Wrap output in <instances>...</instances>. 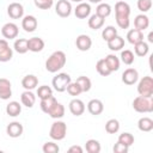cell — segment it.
Returning <instances> with one entry per match:
<instances>
[{"instance_id": "6da1fadb", "label": "cell", "mask_w": 153, "mask_h": 153, "mask_svg": "<svg viewBox=\"0 0 153 153\" xmlns=\"http://www.w3.org/2000/svg\"><path fill=\"white\" fill-rule=\"evenodd\" d=\"M130 6L126 1H117L115 5V18L118 27L128 29L130 25Z\"/></svg>"}, {"instance_id": "7a4b0ae2", "label": "cell", "mask_w": 153, "mask_h": 153, "mask_svg": "<svg viewBox=\"0 0 153 153\" xmlns=\"http://www.w3.org/2000/svg\"><path fill=\"white\" fill-rule=\"evenodd\" d=\"M66 61H67L66 54L62 50H56L45 61V69L50 73H56L65 67Z\"/></svg>"}, {"instance_id": "3957f363", "label": "cell", "mask_w": 153, "mask_h": 153, "mask_svg": "<svg viewBox=\"0 0 153 153\" xmlns=\"http://www.w3.org/2000/svg\"><path fill=\"white\" fill-rule=\"evenodd\" d=\"M152 97H142L137 96L133 100V109L136 112L140 114H148L153 111V100L151 99Z\"/></svg>"}, {"instance_id": "277c9868", "label": "cell", "mask_w": 153, "mask_h": 153, "mask_svg": "<svg viewBox=\"0 0 153 153\" xmlns=\"http://www.w3.org/2000/svg\"><path fill=\"white\" fill-rule=\"evenodd\" d=\"M66 134H67V124L65 122L57 120L51 124L50 130H49V136L53 140H55V141L63 140Z\"/></svg>"}, {"instance_id": "5b68a950", "label": "cell", "mask_w": 153, "mask_h": 153, "mask_svg": "<svg viewBox=\"0 0 153 153\" xmlns=\"http://www.w3.org/2000/svg\"><path fill=\"white\" fill-rule=\"evenodd\" d=\"M137 92L142 97L153 96V79L152 76H143L137 84Z\"/></svg>"}, {"instance_id": "8992f818", "label": "cell", "mask_w": 153, "mask_h": 153, "mask_svg": "<svg viewBox=\"0 0 153 153\" xmlns=\"http://www.w3.org/2000/svg\"><path fill=\"white\" fill-rule=\"evenodd\" d=\"M71 81H72V79H71L69 74H67V73H59L57 75H55L53 78L51 84H53L55 91L63 92V91H66V88H67V86L69 85Z\"/></svg>"}, {"instance_id": "52a82bcc", "label": "cell", "mask_w": 153, "mask_h": 153, "mask_svg": "<svg viewBox=\"0 0 153 153\" xmlns=\"http://www.w3.org/2000/svg\"><path fill=\"white\" fill-rule=\"evenodd\" d=\"M55 12L61 18H67L72 13V5L68 0H59L55 5Z\"/></svg>"}, {"instance_id": "ba28073f", "label": "cell", "mask_w": 153, "mask_h": 153, "mask_svg": "<svg viewBox=\"0 0 153 153\" xmlns=\"http://www.w3.org/2000/svg\"><path fill=\"white\" fill-rule=\"evenodd\" d=\"M18 33H19V29L18 25L14 23H6L1 27V35L4 36L5 39H14L18 37Z\"/></svg>"}, {"instance_id": "9c48e42d", "label": "cell", "mask_w": 153, "mask_h": 153, "mask_svg": "<svg viewBox=\"0 0 153 153\" xmlns=\"http://www.w3.org/2000/svg\"><path fill=\"white\" fill-rule=\"evenodd\" d=\"M13 50L10 47L7 39H0V62H7L12 59Z\"/></svg>"}, {"instance_id": "30bf717a", "label": "cell", "mask_w": 153, "mask_h": 153, "mask_svg": "<svg viewBox=\"0 0 153 153\" xmlns=\"http://www.w3.org/2000/svg\"><path fill=\"white\" fill-rule=\"evenodd\" d=\"M7 14L12 19H20L24 16V7L19 2H11L7 6Z\"/></svg>"}, {"instance_id": "8fae6325", "label": "cell", "mask_w": 153, "mask_h": 153, "mask_svg": "<svg viewBox=\"0 0 153 153\" xmlns=\"http://www.w3.org/2000/svg\"><path fill=\"white\" fill-rule=\"evenodd\" d=\"M12 96V85L11 81L6 78H0V99L7 100Z\"/></svg>"}, {"instance_id": "7c38bea8", "label": "cell", "mask_w": 153, "mask_h": 153, "mask_svg": "<svg viewBox=\"0 0 153 153\" xmlns=\"http://www.w3.org/2000/svg\"><path fill=\"white\" fill-rule=\"evenodd\" d=\"M68 108H69L71 114L74 116H81L85 112V104L81 99H78V98L72 99L68 104Z\"/></svg>"}, {"instance_id": "4fadbf2b", "label": "cell", "mask_w": 153, "mask_h": 153, "mask_svg": "<svg viewBox=\"0 0 153 153\" xmlns=\"http://www.w3.org/2000/svg\"><path fill=\"white\" fill-rule=\"evenodd\" d=\"M139 80V73L135 68H127L122 73V81L126 85H134Z\"/></svg>"}, {"instance_id": "5bb4252c", "label": "cell", "mask_w": 153, "mask_h": 153, "mask_svg": "<svg viewBox=\"0 0 153 153\" xmlns=\"http://www.w3.org/2000/svg\"><path fill=\"white\" fill-rule=\"evenodd\" d=\"M24 131V128H23V124L20 122H11L7 124L6 127V133L10 137H19Z\"/></svg>"}, {"instance_id": "9a60e30c", "label": "cell", "mask_w": 153, "mask_h": 153, "mask_svg": "<svg viewBox=\"0 0 153 153\" xmlns=\"http://www.w3.org/2000/svg\"><path fill=\"white\" fill-rule=\"evenodd\" d=\"M75 45L80 51H87L92 47V39L87 35H79L75 39Z\"/></svg>"}, {"instance_id": "2e32d148", "label": "cell", "mask_w": 153, "mask_h": 153, "mask_svg": "<svg viewBox=\"0 0 153 153\" xmlns=\"http://www.w3.org/2000/svg\"><path fill=\"white\" fill-rule=\"evenodd\" d=\"M37 25H38V22L35 16L29 14V16L23 17V19H22V27L26 32H33L37 29Z\"/></svg>"}, {"instance_id": "e0dca14e", "label": "cell", "mask_w": 153, "mask_h": 153, "mask_svg": "<svg viewBox=\"0 0 153 153\" xmlns=\"http://www.w3.org/2000/svg\"><path fill=\"white\" fill-rule=\"evenodd\" d=\"M87 110L91 115L93 116H98L103 112L104 110V104L102 100L99 99H91L88 103H87Z\"/></svg>"}, {"instance_id": "ac0fdd59", "label": "cell", "mask_w": 153, "mask_h": 153, "mask_svg": "<svg viewBox=\"0 0 153 153\" xmlns=\"http://www.w3.org/2000/svg\"><path fill=\"white\" fill-rule=\"evenodd\" d=\"M90 13H91V6H90V4H86V2H79L74 10V14L79 19L87 18L90 16Z\"/></svg>"}, {"instance_id": "d6986e66", "label": "cell", "mask_w": 153, "mask_h": 153, "mask_svg": "<svg viewBox=\"0 0 153 153\" xmlns=\"http://www.w3.org/2000/svg\"><path fill=\"white\" fill-rule=\"evenodd\" d=\"M27 47L29 50L32 53H39L44 48V41L39 37H32L27 39Z\"/></svg>"}, {"instance_id": "ffe728a7", "label": "cell", "mask_w": 153, "mask_h": 153, "mask_svg": "<svg viewBox=\"0 0 153 153\" xmlns=\"http://www.w3.org/2000/svg\"><path fill=\"white\" fill-rule=\"evenodd\" d=\"M37 85H38V78L33 74H27L22 79V86L25 90L32 91L33 88L37 87Z\"/></svg>"}, {"instance_id": "44dd1931", "label": "cell", "mask_w": 153, "mask_h": 153, "mask_svg": "<svg viewBox=\"0 0 153 153\" xmlns=\"http://www.w3.org/2000/svg\"><path fill=\"white\" fill-rule=\"evenodd\" d=\"M134 26L140 31H145L149 26V18L146 14H137L134 19Z\"/></svg>"}, {"instance_id": "7402d4cb", "label": "cell", "mask_w": 153, "mask_h": 153, "mask_svg": "<svg viewBox=\"0 0 153 153\" xmlns=\"http://www.w3.org/2000/svg\"><path fill=\"white\" fill-rule=\"evenodd\" d=\"M20 102L26 108H32L36 103V96L32 93V91L25 90L20 96Z\"/></svg>"}, {"instance_id": "603a6c76", "label": "cell", "mask_w": 153, "mask_h": 153, "mask_svg": "<svg viewBox=\"0 0 153 153\" xmlns=\"http://www.w3.org/2000/svg\"><path fill=\"white\" fill-rule=\"evenodd\" d=\"M127 39L130 44H136L137 42L143 41V32L137 29H131L127 33Z\"/></svg>"}, {"instance_id": "cb8c5ba5", "label": "cell", "mask_w": 153, "mask_h": 153, "mask_svg": "<svg viewBox=\"0 0 153 153\" xmlns=\"http://www.w3.org/2000/svg\"><path fill=\"white\" fill-rule=\"evenodd\" d=\"M124 47V38L121 36H115L112 39L108 41V48L112 51H118Z\"/></svg>"}, {"instance_id": "d4e9b609", "label": "cell", "mask_w": 153, "mask_h": 153, "mask_svg": "<svg viewBox=\"0 0 153 153\" xmlns=\"http://www.w3.org/2000/svg\"><path fill=\"white\" fill-rule=\"evenodd\" d=\"M104 60H105V62H106V65H108V67L110 68L111 72L118 71L121 61H120V59H118L115 54H109V55H106Z\"/></svg>"}, {"instance_id": "484cf974", "label": "cell", "mask_w": 153, "mask_h": 153, "mask_svg": "<svg viewBox=\"0 0 153 153\" xmlns=\"http://www.w3.org/2000/svg\"><path fill=\"white\" fill-rule=\"evenodd\" d=\"M20 112H22V105H20L18 102L12 100V102H10V103L6 105V114H7L8 116L16 117V116H18Z\"/></svg>"}, {"instance_id": "4316f807", "label": "cell", "mask_w": 153, "mask_h": 153, "mask_svg": "<svg viewBox=\"0 0 153 153\" xmlns=\"http://www.w3.org/2000/svg\"><path fill=\"white\" fill-rule=\"evenodd\" d=\"M48 115H49L51 118L60 120V118H62V117L65 116V106H63L61 103L56 102V104L51 108V110L48 112Z\"/></svg>"}, {"instance_id": "83f0119b", "label": "cell", "mask_w": 153, "mask_h": 153, "mask_svg": "<svg viewBox=\"0 0 153 153\" xmlns=\"http://www.w3.org/2000/svg\"><path fill=\"white\" fill-rule=\"evenodd\" d=\"M104 18H102V17H99L98 14H92L90 18H88V22H87V24H88V27L90 29H92V30H98V29H100L103 25H104Z\"/></svg>"}, {"instance_id": "f1b7e54d", "label": "cell", "mask_w": 153, "mask_h": 153, "mask_svg": "<svg viewBox=\"0 0 153 153\" xmlns=\"http://www.w3.org/2000/svg\"><path fill=\"white\" fill-rule=\"evenodd\" d=\"M56 102H57L56 98H55L54 96H50V97H48V98H45V99H41L39 106H41L42 111L48 115V112H49V111L51 110V108L56 104Z\"/></svg>"}, {"instance_id": "f546056e", "label": "cell", "mask_w": 153, "mask_h": 153, "mask_svg": "<svg viewBox=\"0 0 153 153\" xmlns=\"http://www.w3.org/2000/svg\"><path fill=\"white\" fill-rule=\"evenodd\" d=\"M137 128L145 133L151 131L153 129V120L149 117H141L137 122Z\"/></svg>"}, {"instance_id": "4dcf8cb0", "label": "cell", "mask_w": 153, "mask_h": 153, "mask_svg": "<svg viewBox=\"0 0 153 153\" xmlns=\"http://www.w3.org/2000/svg\"><path fill=\"white\" fill-rule=\"evenodd\" d=\"M13 49H14L18 54H25L26 51H29L27 39H26V38H17V39L14 41Z\"/></svg>"}, {"instance_id": "1f68e13d", "label": "cell", "mask_w": 153, "mask_h": 153, "mask_svg": "<svg viewBox=\"0 0 153 153\" xmlns=\"http://www.w3.org/2000/svg\"><path fill=\"white\" fill-rule=\"evenodd\" d=\"M96 14H98L99 17L105 19L106 17H109L111 14V6L109 4H106V2L98 4V6L96 8Z\"/></svg>"}, {"instance_id": "d6a6232c", "label": "cell", "mask_w": 153, "mask_h": 153, "mask_svg": "<svg viewBox=\"0 0 153 153\" xmlns=\"http://www.w3.org/2000/svg\"><path fill=\"white\" fill-rule=\"evenodd\" d=\"M148 50H149V47L148 44L145 42V41H141V42H137L136 44H134V51H135V55L140 56V57H143L148 54Z\"/></svg>"}, {"instance_id": "836d02e7", "label": "cell", "mask_w": 153, "mask_h": 153, "mask_svg": "<svg viewBox=\"0 0 153 153\" xmlns=\"http://www.w3.org/2000/svg\"><path fill=\"white\" fill-rule=\"evenodd\" d=\"M96 69H97V72H98L102 76H108V75H110V74L112 73V72L110 71V68L108 67V65H106V62H105L104 59H100V60L97 61V63H96Z\"/></svg>"}, {"instance_id": "e575fe53", "label": "cell", "mask_w": 153, "mask_h": 153, "mask_svg": "<svg viewBox=\"0 0 153 153\" xmlns=\"http://www.w3.org/2000/svg\"><path fill=\"white\" fill-rule=\"evenodd\" d=\"M85 148H86V151H87L88 153H99L102 147H100V143H99L98 140H96V139H90V140L86 141Z\"/></svg>"}, {"instance_id": "d590c367", "label": "cell", "mask_w": 153, "mask_h": 153, "mask_svg": "<svg viewBox=\"0 0 153 153\" xmlns=\"http://www.w3.org/2000/svg\"><path fill=\"white\" fill-rule=\"evenodd\" d=\"M115 36H117V29L115 27V26H112V25H108V26H105L104 29H103V31H102V37H103V39L104 41H110V39H112Z\"/></svg>"}, {"instance_id": "8d00e7d4", "label": "cell", "mask_w": 153, "mask_h": 153, "mask_svg": "<svg viewBox=\"0 0 153 153\" xmlns=\"http://www.w3.org/2000/svg\"><path fill=\"white\" fill-rule=\"evenodd\" d=\"M120 57H121V61H122L124 65H127V66H130V65L134 62V60H135V57H134V53H133L131 50H129V49H124V50H122Z\"/></svg>"}, {"instance_id": "74e56055", "label": "cell", "mask_w": 153, "mask_h": 153, "mask_svg": "<svg viewBox=\"0 0 153 153\" xmlns=\"http://www.w3.org/2000/svg\"><path fill=\"white\" fill-rule=\"evenodd\" d=\"M75 81L79 84V86L81 87V91H82V92H88V91L91 90L92 82H91V79H90V78H87V76H85V75H80Z\"/></svg>"}, {"instance_id": "f35d334b", "label": "cell", "mask_w": 153, "mask_h": 153, "mask_svg": "<svg viewBox=\"0 0 153 153\" xmlns=\"http://www.w3.org/2000/svg\"><path fill=\"white\" fill-rule=\"evenodd\" d=\"M105 130L109 134H116L120 130V122L116 118H110L105 123Z\"/></svg>"}, {"instance_id": "ab89813d", "label": "cell", "mask_w": 153, "mask_h": 153, "mask_svg": "<svg viewBox=\"0 0 153 153\" xmlns=\"http://www.w3.org/2000/svg\"><path fill=\"white\" fill-rule=\"evenodd\" d=\"M37 96L39 99H45V98L53 96V88L48 85H42L37 88Z\"/></svg>"}, {"instance_id": "60d3db41", "label": "cell", "mask_w": 153, "mask_h": 153, "mask_svg": "<svg viewBox=\"0 0 153 153\" xmlns=\"http://www.w3.org/2000/svg\"><path fill=\"white\" fill-rule=\"evenodd\" d=\"M66 91L71 94V96H73V97H76V96H79L80 93H82V91H81V87L79 86V84L76 82V81H74V82H69V85L67 86V88H66Z\"/></svg>"}, {"instance_id": "b9f144b4", "label": "cell", "mask_w": 153, "mask_h": 153, "mask_svg": "<svg viewBox=\"0 0 153 153\" xmlns=\"http://www.w3.org/2000/svg\"><path fill=\"white\" fill-rule=\"evenodd\" d=\"M117 141L123 143V145H126V146H128V147H130L134 143V136L130 133H122V134H120Z\"/></svg>"}, {"instance_id": "7bdbcfd3", "label": "cell", "mask_w": 153, "mask_h": 153, "mask_svg": "<svg viewBox=\"0 0 153 153\" xmlns=\"http://www.w3.org/2000/svg\"><path fill=\"white\" fill-rule=\"evenodd\" d=\"M42 151H43L44 153H57V152L60 151V147H59L57 143H55V142H53V141H48V142H45V143L43 145Z\"/></svg>"}, {"instance_id": "ee69618b", "label": "cell", "mask_w": 153, "mask_h": 153, "mask_svg": "<svg viewBox=\"0 0 153 153\" xmlns=\"http://www.w3.org/2000/svg\"><path fill=\"white\" fill-rule=\"evenodd\" d=\"M136 5H137V8L141 12L146 13L152 8V0H137Z\"/></svg>"}, {"instance_id": "f6af8a7d", "label": "cell", "mask_w": 153, "mask_h": 153, "mask_svg": "<svg viewBox=\"0 0 153 153\" xmlns=\"http://www.w3.org/2000/svg\"><path fill=\"white\" fill-rule=\"evenodd\" d=\"M36 7L41 8V10H49L53 4H54V0H33Z\"/></svg>"}, {"instance_id": "bcb514c9", "label": "cell", "mask_w": 153, "mask_h": 153, "mask_svg": "<svg viewBox=\"0 0 153 153\" xmlns=\"http://www.w3.org/2000/svg\"><path fill=\"white\" fill-rule=\"evenodd\" d=\"M112 149H114L115 153H127V152L129 151V147L117 141V142L114 145V148H112Z\"/></svg>"}, {"instance_id": "7dc6e473", "label": "cell", "mask_w": 153, "mask_h": 153, "mask_svg": "<svg viewBox=\"0 0 153 153\" xmlns=\"http://www.w3.org/2000/svg\"><path fill=\"white\" fill-rule=\"evenodd\" d=\"M82 147L81 146H78V145H74V146H71L68 148V152L69 153H82Z\"/></svg>"}, {"instance_id": "c3c4849f", "label": "cell", "mask_w": 153, "mask_h": 153, "mask_svg": "<svg viewBox=\"0 0 153 153\" xmlns=\"http://www.w3.org/2000/svg\"><path fill=\"white\" fill-rule=\"evenodd\" d=\"M148 42L149 43H153V32H149V35H148Z\"/></svg>"}, {"instance_id": "681fc988", "label": "cell", "mask_w": 153, "mask_h": 153, "mask_svg": "<svg viewBox=\"0 0 153 153\" xmlns=\"http://www.w3.org/2000/svg\"><path fill=\"white\" fill-rule=\"evenodd\" d=\"M91 4H100L103 0H88Z\"/></svg>"}, {"instance_id": "f907efd6", "label": "cell", "mask_w": 153, "mask_h": 153, "mask_svg": "<svg viewBox=\"0 0 153 153\" xmlns=\"http://www.w3.org/2000/svg\"><path fill=\"white\" fill-rule=\"evenodd\" d=\"M71 1H73V2H78V4H79V2H82V0H71Z\"/></svg>"}]
</instances>
